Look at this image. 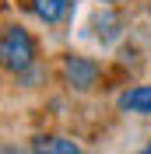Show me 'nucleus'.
Wrapping results in <instances>:
<instances>
[{"label":"nucleus","mask_w":151,"mask_h":154,"mask_svg":"<svg viewBox=\"0 0 151 154\" xmlns=\"http://www.w3.org/2000/svg\"><path fill=\"white\" fill-rule=\"evenodd\" d=\"M32 63H35V42H32L28 28L7 25L0 32V67L11 74H25Z\"/></svg>","instance_id":"f257e3e1"},{"label":"nucleus","mask_w":151,"mask_h":154,"mask_svg":"<svg viewBox=\"0 0 151 154\" xmlns=\"http://www.w3.org/2000/svg\"><path fill=\"white\" fill-rule=\"evenodd\" d=\"M60 70H63V81L74 88V91H88V88H95V81H98V63H92L88 56H63Z\"/></svg>","instance_id":"f03ea898"},{"label":"nucleus","mask_w":151,"mask_h":154,"mask_svg":"<svg viewBox=\"0 0 151 154\" xmlns=\"http://www.w3.org/2000/svg\"><path fill=\"white\" fill-rule=\"evenodd\" d=\"M32 154H81V147H77L70 137L46 133V137H35V140H32Z\"/></svg>","instance_id":"7ed1b4c3"},{"label":"nucleus","mask_w":151,"mask_h":154,"mask_svg":"<svg viewBox=\"0 0 151 154\" xmlns=\"http://www.w3.org/2000/svg\"><path fill=\"white\" fill-rule=\"evenodd\" d=\"M120 109L123 112H137V116H148L151 112V84H137L130 91L120 95Z\"/></svg>","instance_id":"20e7f679"},{"label":"nucleus","mask_w":151,"mask_h":154,"mask_svg":"<svg viewBox=\"0 0 151 154\" xmlns=\"http://www.w3.org/2000/svg\"><path fill=\"white\" fill-rule=\"evenodd\" d=\"M74 0H32V11H35L39 21H46V25H60L67 18V11H70Z\"/></svg>","instance_id":"39448f33"},{"label":"nucleus","mask_w":151,"mask_h":154,"mask_svg":"<svg viewBox=\"0 0 151 154\" xmlns=\"http://www.w3.org/2000/svg\"><path fill=\"white\" fill-rule=\"evenodd\" d=\"M141 154H151V144H148V147H144V151H141Z\"/></svg>","instance_id":"423d86ee"},{"label":"nucleus","mask_w":151,"mask_h":154,"mask_svg":"<svg viewBox=\"0 0 151 154\" xmlns=\"http://www.w3.org/2000/svg\"><path fill=\"white\" fill-rule=\"evenodd\" d=\"M102 4H116V0H102Z\"/></svg>","instance_id":"0eeeda50"}]
</instances>
